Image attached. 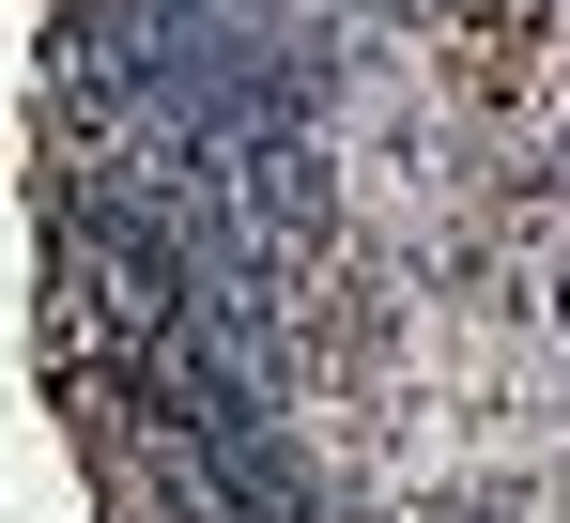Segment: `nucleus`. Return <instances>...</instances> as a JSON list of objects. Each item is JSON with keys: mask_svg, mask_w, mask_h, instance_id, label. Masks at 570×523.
<instances>
[{"mask_svg": "<svg viewBox=\"0 0 570 523\" xmlns=\"http://www.w3.org/2000/svg\"><path fill=\"white\" fill-rule=\"evenodd\" d=\"M232 216H247V247L278 262H308L324 231H340V170H324V139H278V155H232Z\"/></svg>", "mask_w": 570, "mask_h": 523, "instance_id": "1", "label": "nucleus"}]
</instances>
